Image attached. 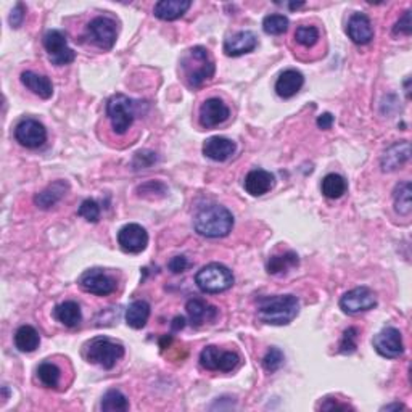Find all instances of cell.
Masks as SVG:
<instances>
[{
    "label": "cell",
    "instance_id": "6da1fadb",
    "mask_svg": "<svg viewBox=\"0 0 412 412\" xmlns=\"http://www.w3.org/2000/svg\"><path fill=\"white\" fill-rule=\"evenodd\" d=\"M300 301L295 295L264 296L258 301V318L264 324L287 325L298 316Z\"/></svg>",
    "mask_w": 412,
    "mask_h": 412
},
{
    "label": "cell",
    "instance_id": "7a4b0ae2",
    "mask_svg": "<svg viewBox=\"0 0 412 412\" xmlns=\"http://www.w3.org/2000/svg\"><path fill=\"white\" fill-rule=\"evenodd\" d=\"M234 216L227 208L211 205L203 208L195 216V230L208 239H223L232 232Z\"/></svg>",
    "mask_w": 412,
    "mask_h": 412
},
{
    "label": "cell",
    "instance_id": "3957f363",
    "mask_svg": "<svg viewBox=\"0 0 412 412\" xmlns=\"http://www.w3.org/2000/svg\"><path fill=\"white\" fill-rule=\"evenodd\" d=\"M180 66H182L184 76L187 79L190 87H201L203 82L211 79L214 75V60L211 54L205 47L189 49L180 58Z\"/></svg>",
    "mask_w": 412,
    "mask_h": 412
},
{
    "label": "cell",
    "instance_id": "277c9868",
    "mask_svg": "<svg viewBox=\"0 0 412 412\" xmlns=\"http://www.w3.org/2000/svg\"><path fill=\"white\" fill-rule=\"evenodd\" d=\"M135 108H137V104L124 94H115L106 101V115H108L113 131L118 135L126 134L132 126Z\"/></svg>",
    "mask_w": 412,
    "mask_h": 412
},
{
    "label": "cell",
    "instance_id": "5b68a950",
    "mask_svg": "<svg viewBox=\"0 0 412 412\" xmlns=\"http://www.w3.org/2000/svg\"><path fill=\"white\" fill-rule=\"evenodd\" d=\"M196 287L205 293H221L234 285V274L227 266L211 263L201 268L195 275Z\"/></svg>",
    "mask_w": 412,
    "mask_h": 412
},
{
    "label": "cell",
    "instance_id": "8992f818",
    "mask_svg": "<svg viewBox=\"0 0 412 412\" xmlns=\"http://www.w3.org/2000/svg\"><path fill=\"white\" fill-rule=\"evenodd\" d=\"M124 356V347L121 343L111 342L106 337H97L89 343L86 358L89 363L97 364L104 369H113L115 364Z\"/></svg>",
    "mask_w": 412,
    "mask_h": 412
},
{
    "label": "cell",
    "instance_id": "52a82bcc",
    "mask_svg": "<svg viewBox=\"0 0 412 412\" xmlns=\"http://www.w3.org/2000/svg\"><path fill=\"white\" fill-rule=\"evenodd\" d=\"M44 47L47 50L49 58L56 66H65L75 61V50L68 45L66 36L58 30H50L44 34Z\"/></svg>",
    "mask_w": 412,
    "mask_h": 412
},
{
    "label": "cell",
    "instance_id": "ba28073f",
    "mask_svg": "<svg viewBox=\"0 0 412 412\" xmlns=\"http://www.w3.org/2000/svg\"><path fill=\"white\" fill-rule=\"evenodd\" d=\"M374 349L380 354L382 358L387 359H397L403 356L404 353V343L401 332L394 327H385L372 340Z\"/></svg>",
    "mask_w": 412,
    "mask_h": 412
},
{
    "label": "cell",
    "instance_id": "9c48e42d",
    "mask_svg": "<svg viewBox=\"0 0 412 412\" xmlns=\"http://www.w3.org/2000/svg\"><path fill=\"white\" fill-rule=\"evenodd\" d=\"M200 364L206 370L232 372L240 364V358L234 351H223L218 347H206L200 353Z\"/></svg>",
    "mask_w": 412,
    "mask_h": 412
},
{
    "label": "cell",
    "instance_id": "30bf717a",
    "mask_svg": "<svg viewBox=\"0 0 412 412\" xmlns=\"http://www.w3.org/2000/svg\"><path fill=\"white\" fill-rule=\"evenodd\" d=\"M87 34L95 45L101 50H111L116 42V23L108 16H97L89 23Z\"/></svg>",
    "mask_w": 412,
    "mask_h": 412
},
{
    "label": "cell",
    "instance_id": "8fae6325",
    "mask_svg": "<svg viewBox=\"0 0 412 412\" xmlns=\"http://www.w3.org/2000/svg\"><path fill=\"white\" fill-rule=\"evenodd\" d=\"M377 306V296L368 287H356L347 292L340 300V308L347 314H359L370 311Z\"/></svg>",
    "mask_w": 412,
    "mask_h": 412
},
{
    "label": "cell",
    "instance_id": "7c38bea8",
    "mask_svg": "<svg viewBox=\"0 0 412 412\" xmlns=\"http://www.w3.org/2000/svg\"><path fill=\"white\" fill-rule=\"evenodd\" d=\"M15 139L26 149H39L47 140V131H45L42 123L32 120V118H25L16 124Z\"/></svg>",
    "mask_w": 412,
    "mask_h": 412
},
{
    "label": "cell",
    "instance_id": "4fadbf2b",
    "mask_svg": "<svg viewBox=\"0 0 412 412\" xmlns=\"http://www.w3.org/2000/svg\"><path fill=\"white\" fill-rule=\"evenodd\" d=\"M79 285L87 293L99 296H106L116 290V280L101 269L86 270L79 279Z\"/></svg>",
    "mask_w": 412,
    "mask_h": 412
},
{
    "label": "cell",
    "instance_id": "5bb4252c",
    "mask_svg": "<svg viewBox=\"0 0 412 412\" xmlns=\"http://www.w3.org/2000/svg\"><path fill=\"white\" fill-rule=\"evenodd\" d=\"M118 244L126 253H140L149 245V234L140 224H126L118 232Z\"/></svg>",
    "mask_w": 412,
    "mask_h": 412
},
{
    "label": "cell",
    "instance_id": "9a60e30c",
    "mask_svg": "<svg viewBox=\"0 0 412 412\" xmlns=\"http://www.w3.org/2000/svg\"><path fill=\"white\" fill-rule=\"evenodd\" d=\"M230 110L221 99H208L200 106V124L203 127L219 126L229 120Z\"/></svg>",
    "mask_w": 412,
    "mask_h": 412
},
{
    "label": "cell",
    "instance_id": "2e32d148",
    "mask_svg": "<svg viewBox=\"0 0 412 412\" xmlns=\"http://www.w3.org/2000/svg\"><path fill=\"white\" fill-rule=\"evenodd\" d=\"M347 32L348 37L358 45H366L374 39V26H372L369 16L359 13V11L349 16Z\"/></svg>",
    "mask_w": 412,
    "mask_h": 412
},
{
    "label": "cell",
    "instance_id": "e0dca14e",
    "mask_svg": "<svg viewBox=\"0 0 412 412\" xmlns=\"http://www.w3.org/2000/svg\"><path fill=\"white\" fill-rule=\"evenodd\" d=\"M258 37L251 31H240L225 39L224 54L227 56H242L256 49Z\"/></svg>",
    "mask_w": 412,
    "mask_h": 412
},
{
    "label": "cell",
    "instance_id": "ac0fdd59",
    "mask_svg": "<svg viewBox=\"0 0 412 412\" xmlns=\"http://www.w3.org/2000/svg\"><path fill=\"white\" fill-rule=\"evenodd\" d=\"M244 185L251 196H261L274 189L275 177L273 173L266 171V169H253L246 174Z\"/></svg>",
    "mask_w": 412,
    "mask_h": 412
},
{
    "label": "cell",
    "instance_id": "d6986e66",
    "mask_svg": "<svg viewBox=\"0 0 412 412\" xmlns=\"http://www.w3.org/2000/svg\"><path fill=\"white\" fill-rule=\"evenodd\" d=\"M409 156H411V146L408 140H401V142L393 144L392 146H388V149L385 150V154H383L382 156V160H380L382 169L385 173L397 171V169L403 168L404 163L409 160Z\"/></svg>",
    "mask_w": 412,
    "mask_h": 412
},
{
    "label": "cell",
    "instance_id": "ffe728a7",
    "mask_svg": "<svg viewBox=\"0 0 412 412\" xmlns=\"http://www.w3.org/2000/svg\"><path fill=\"white\" fill-rule=\"evenodd\" d=\"M235 150L237 145L234 140H230L227 137H219V135L206 139V142L203 144V155L210 158L213 161L229 160V158L235 154Z\"/></svg>",
    "mask_w": 412,
    "mask_h": 412
},
{
    "label": "cell",
    "instance_id": "44dd1931",
    "mask_svg": "<svg viewBox=\"0 0 412 412\" xmlns=\"http://www.w3.org/2000/svg\"><path fill=\"white\" fill-rule=\"evenodd\" d=\"M304 84V76L296 70H285L277 77L275 82V92L282 99H292L300 92Z\"/></svg>",
    "mask_w": 412,
    "mask_h": 412
},
{
    "label": "cell",
    "instance_id": "7402d4cb",
    "mask_svg": "<svg viewBox=\"0 0 412 412\" xmlns=\"http://www.w3.org/2000/svg\"><path fill=\"white\" fill-rule=\"evenodd\" d=\"M185 309H187L192 325H195V327L211 323V320L216 319V316H218L216 308L211 306V304H208L206 301L199 300V298L189 300L187 304H185Z\"/></svg>",
    "mask_w": 412,
    "mask_h": 412
},
{
    "label": "cell",
    "instance_id": "603a6c76",
    "mask_svg": "<svg viewBox=\"0 0 412 412\" xmlns=\"http://www.w3.org/2000/svg\"><path fill=\"white\" fill-rule=\"evenodd\" d=\"M68 189H70V185H68L65 180H55V182L50 184L47 189L39 192V194L34 196V203H36V206L41 208V210H49V208L55 206L56 203L63 199Z\"/></svg>",
    "mask_w": 412,
    "mask_h": 412
},
{
    "label": "cell",
    "instance_id": "cb8c5ba5",
    "mask_svg": "<svg viewBox=\"0 0 412 412\" xmlns=\"http://www.w3.org/2000/svg\"><path fill=\"white\" fill-rule=\"evenodd\" d=\"M21 82L26 89H30L32 94L47 100L54 95V84L47 76L37 75L34 71H25L21 75Z\"/></svg>",
    "mask_w": 412,
    "mask_h": 412
},
{
    "label": "cell",
    "instance_id": "d4e9b609",
    "mask_svg": "<svg viewBox=\"0 0 412 412\" xmlns=\"http://www.w3.org/2000/svg\"><path fill=\"white\" fill-rule=\"evenodd\" d=\"M192 7L190 0H161L154 8L156 18L163 21H174L184 16L185 11Z\"/></svg>",
    "mask_w": 412,
    "mask_h": 412
},
{
    "label": "cell",
    "instance_id": "484cf974",
    "mask_svg": "<svg viewBox=\"0 0 412 412\" xmlns=\"http://www.w3.org/2000/svg\"><path fill=\"white\" fill-rule=\"evenodd\" d=\"M55 319L65 327H77L81 324L82 314L76 301H63L54 309Z\"/></svg>",
    "mask_w": 412,
    "mask_h": 412
},
{
    "label": "cell",
    "instance_id": "4316f807",
    "mask_svg": "<svg viewBox=\"0 0 412 412\" xmlns=\"http://www.w3.org/2000/svg\"><path fill=\"white\" fill-rule=\"evenodd\" d=\"M41 345V337H39L37 330L31 325H21L18 330L15 332V347L20 349L21 353H32Z\"/></svg>",
    "mask_w": 412,
    "mask_h": 412
},
{
    "label": "cell",
    "instance_id": "83f0119b",
    "mask_svg": "<svg viewBox=\"0 0 412 412\" xmlns=\"http://www.w3.org/2000/svg\"><path fill=\"white\" fill-rule=\"evenodd\" d=\"M300 264V259L295 251H285L280 255H274L268 261V273L273 275H284L290 269L296 268Z\"/></svg>",
    "mask_w": 412,
    "mask_h": 412
},
{
    "label": "cell",
    "instance_id": "f1b7e54d",
    "mask_svg": "<svg viewBox=\"0 0 412 412\" xmlns=\"http://www.w3.org/2000/svg\"><path fill=\"white\" fill-rule=\"evenodd\" d=\"M150 318V304L144 300L132 301L126 309V324L132 329H142Z\"/></svg>",
    "mask_w": 412,
    "mask_h": 412
},
{
    "label": "cell",
    "instance_id": "f546056e",
    "mask_svg": "<svg viewBox=\"0 0 412 412\" xmlns=\"http://www.w3.org/2000/svg\"><path fill=\"white\" fill-rule=\"evenodd\" d=\"M320 189H323V194L327 196V199L337 200V199H342V196L347 194L348 184L345 177H342L340 174L332 173V174H327V176L323 179V185H320Z\"/></svg>",
    "mask_w": 412,
    "mask_h": 412
},
{
    "label": "cell",
    "instance_id": "4dcf8cb0",
    "mask_svg": "<svg viewBox=\"0 0 412 412\" xmlns=\"http://www.w3.org/2000/svg\"><path fill=\"white\" fill-rule=\"evenodd\" d=\"M100 408L105 412H126L129 409V399L120 390H108L101 398Z\"/></svg>",
    "mask_w": 412,
    "mask_h": 412
},
{
    "label": "cell",
    "instance_id": "1f68e13d",
    "mask_svg": "<svg viewBox=\"0 0 412 412\" xmlns=\"http://www.w3.org/2000/svg\"><path fill=\"white\" fill-rule=\"evenodd\" d=\"M393 200H394V210H397L398 214H401V216H408V214H411V210H412L411 184L408 182V180L397 185V189H394V194H393Z\"/></svg>",
    "mask_w": 412,
    "mask_h": 412
},
{
    "label": "cell",
    "instance_id": "d6a6232c",
    "mask_svg": "<svg viewBox=\"0 0 412 412\" xmlns=\"http://www.w3.org/2000/svg\"><path fill=\"white\" fill-rule=\"evenodd\" d=\"M61 372L54 363H42L37 369V377L42 382L44 387L56 388L60 383Z\"/></svg>",
    "mask_w": 412,
    "mask_h": 412
},
{
    "label": "cell",
    "instance_id": "836d02e7",
    "mask_svg": "<svg viewBox=\"0 0 412 412\" xmlns=\"http://www.w3.org/2000/svg\"><path fill=\"white\" fill-rule=\"evenodd\" d=\"M263 30L266 34H270V36H280V34L289 30V18L279 13L268 15L263 20Z\"/></svg>",
    "mask_w": 412,
    "mask_h": 412
},
{
    "label": "cell",
    "instance_id": "e575fe53",
    "mask_svg": "<svg viewBox=\"0 0 412 412\" xmlns=\"http://www.w3.org/2000/svg\"><path fill=\"white\" fill-rule=\"evenodd\" d=\"M296 42L303 47H313L319 41V31L314 26H300L295 32Z\"/></svg>",
    "mask_w": 412,
    "mask_h": 412
},
{
    "label": "cell",
    "instance_id": "d590c367",
    "mask_svg": "<svg viewBox=\"0 0 412 412\" xmlns=\"http://www.w3.org/2000/svg\"><path fill=\"white\" fill-rule=\"evenodd\" d=\"M282 364H284V353H282L279 348H270L266 353V356L263 358V368L266 369L269 374L277 372L282 368Z\"/></svg>",
    "mask_w": 412,
    "mask_h": 412
},
{
    "label": "cell",
    "instance_id": "8d00e7d4",
    "mask_svg": "<svg viewBox=\"0 0 412 412\" xmlns=\"http://www.w3.org/2000/svg\"><path fill=\"white\" fill-rule=\"evenodd\" d=\"M77 214L81 218L86 219L87 223H99L100 219V206L95 200H84L79 206Z\"/></svg>",
    "mask_w": 412,
    "mask_h": 412
},
{
    "label": "cell",
    "instance_id": "74e56055",
    "mask_svg": "<svg viewBox=\"0 0 412 412\" xmlns=\"http://www.w3.org/2000/svg\"><path fill=\"white\" fill-rule=\"evenodd\" d=\"M358 348V329L354 327H349L343 334L342 343H340V353L343 354H351L356 351Z\"/></svg>",
    "mask_w": 412,
    "mask_h": 412
},
{
    "label": "cell",
    "instance_id": "f35d334b",
    "mask_svg": "<svg viewBox=\"0 0 412 412\" xmlns=\"http://www.w3.org/2000/svg\"><path fill=\"white\" fill-rule=\"evenodd\" d=\"M412 32V23H411V10H406L401 18L397 21V25L393 27V34L394 36H399V34H403V36H409Z\"/></svg>",
    "mask_w": 412,
    "mask_h": 412
},
{
    "label": "cell",
    "instance_id": "ab89813d",
    "mask_svg": "<svg viewBox=\"0 0 412 412\" xmlns=\"http://www.w3.org/2000/svg\"><path fill=\"white\" fill-rule=\"evenodd\" d=\"M25 13H26V8H25V5H23L21 2H18L13 7V10H11V13H10V25H11V27H20L21 25H23V20H25Z\"/></svg>",
    "mask_w": 412,
    "mask_h": 412
},
{
    "label": "cell",
    "instance_id": "60d3db41",
    "mask_svg": "<svg viewBox=\"0 0 412 412\" xmlns=\"http://www.w3.org/2000/svg\"><path fill=\"white\" fill-rule=\"evenodd\" d=\"M189 266H190V264H189L187 258H185V256H174V258L171 259V261L168 263L169 270H171V273H174V274L184 273V270L187 269Z\"/></svg>",
    "mask_w": 412,
    "mask_h": 412
},
{
    "label": "cell",
    "instance_id": "b9f144b4",
    "mask_svg": "<svg viewBox=\"0 0 412 412\" xmlns=\"http://www.w3.org/2000/svg\"><path fill=\"white\" fill-rule=\"evenodd\" d=\"M320 409H325V411H332V409H343V411H347V409H353V408H351V406H349V404L338 403L337 399H334V398H327V403L320 404Z\"/></svg>",
    "mask_w": 412,
    "mask_h": 412
},
{
    "label": "cell",
    "instance_id": "7bdbcfd3",
    "mask_svg": "<svg viewBox=\"0 0 412 412\" xmlns=\"http://www.w3.org/2000/svg\"><path fill=\"white\" fill-rule=\"evenodd\" d=\"M334 121H335L334 116H332L330 113H323V115L318 118V126L320 129H330L332 124H334Z\"/></svg>",
    "mask_w": 412,
    "mask_h": 412
},
{
    "label": "cell",
    "instance_id": "ee69618b",
    "mask_svg": "<svg viewBox=\"0 0 412 412\" xmlns=\"http://www.w3.org/2000/svg\"><path fill=\"white\" fill-rule=\"evenodd\" d=\"M185 325V319L184 318H176L173 323V329L174 330H179V329H184Z\"/></svg>",
    "mask_w": 412,
    "mask_h": 412
},
{
    "label": "cell",
    "instance_id": "f6af8a7d",
    "mask_svg": "<svg viewBox=\"0 0 412 412\" xmlns=\"http://www.w3.org/2000/svg\"><path fill=\"white\" fill-rule=\"evenodd\" d=\"M392 409H406V406L399 404V403H394V404H390V406H385L383 408V411H392Z\"/></svg>",
    "mask_w": 412,
    "mask_h": 412
},
{
    "label": "cell",
    "instance_id": "bcb514c9",
    "mask_svg": "<svg viewBox=\"0 0 412 412\" xmlns=\"http://www.w3.org/2000/svg\"><path fill=\"white\" fill-rule=\"evenodd\" d=\"M303 5H304V2H298V4H289V8H292V10H296V8L303 7Z\"/></svg>",
    "mask_w": 412,
    "mask_h": 412
}]
</instances>
